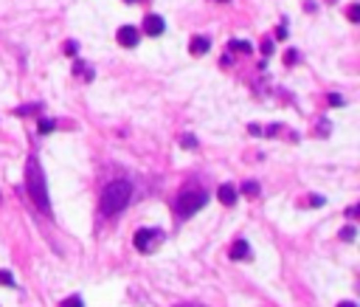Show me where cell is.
I'll return each mask as SVG.
<instances>
[{
  "label": "cell",
  "mask_w": 360,
  "mask_h": 307,
  "mask_svg": "<svg viewBox=\"0 0 360 307\" xmlns=\"http://www.w3.org/2000/svg\"><path fill=\"white\" fill-rule=\"evenodd\" d=\"M73 73L85 76V79H93V71H88V65H85V62H76V65H73Z\"/></svg>",
  "instance_id": "cell-12"
},
{
  "label": "cell",
  "mask_w": 360,
  "mask_h": 307,
  "mask_svg": "<svg viewBox=\"0 0 360 307\" xmlns=\"http://www.w3.org/2000/svg\"><path fill=\"white\" fill-rule=\"evenodd\" d=\"M189 48H191V54H194V57H202V54H208L211 40H208V37H191Z\"/></svg>",
  "instance_id": "cell-7"
},
{
  "label": "cell",
  "mask_w": 360,
  "mask_h": 307,
  "mask_svg": "<svg viewBox=\"0 0 360 307\" xmlns=\"http://www.w3.org/2000/svg\"><path fill=\"white\" fill-rule=\"evenodd\" d=\"M144 31L149 37H160L166 31V23H163V17H158V14H146L144 17Z\"/></svg>",
  "instance_id": "cell-5"
},
{
  "label": "cell",
  "mask_w": 360,
  "mask_h": 307,
  "mask_svg": "<svg viewBox=\"0 0 360 307\" xmlns=\"http://www.w3.org/2000/svg\"><path fill=\"white\" fill-rule=\"evenodd\" d=\"M54 130V121L51 118H40V133H51Z\"/></svg>",
  "instance_id": "cell-16"
},
{
  "label": "cell",
  "mask_w": 360,
  "mask_h": 307,
  "mask_svg": "<svg viewBox=\"0 0 360 307\" xmlns=\"http://www.w3.org/2000/svg\"><path fill=\"white\" fill-rule=\"evenodd\" d=\"M231 51H236V54H250L253 46H250L248 40H231Z\"/></svg>",
  "instance_id": "cell-10"
},
{
  "label": "cell",
  "mask_w": 360,
  "mask_h": 307,
  "mask_svg": "<svg viewBox=\"0 0 360 307\" xmlns=\"http://www.w3.org/2000/svg\"><path fill=\"white\" fill-rule=\"evenodd\" d=\"M276 37H279V40H284V37H287V28H284V25H279V31H276Z\"/></svg>",
  "instance_id": "cell-24"
},
{
  "label": "cell",
  "mask_w": 360,
  "mask_h": 307,
  "mask_svg": "<svg viewBox=\"0 0 360 307\" xmlns=\"http://www.w3.org/2000/svg\"><path fill=\"white\" fill-rule=\"evenodd\" d=\"M295 59H298V54H295V51H290V54H287V57H284V62H287V65H292V62H295Z\"/></svg>",
  "instance_id": "cell-21"
},
{
  "label": "cell",
  "mask_w": 360,
  "mask_h": 307,
  "mask_svg": "<svg viewBox=\"0 0 360 307\" xmlns=\"http://www.w3.org/2000/svg\"><path fill=\"white\" fill-rule=\"evenodd\" d=\"M118 46H124V48L138 46V28L135 25H121L118 28Z\"/></svg>",
  "instance_id": "cell-6"
},
{
  "label": "cell",
  "mask_w": 360,
  "mask_h": 307,
  "mask_svg": "<svg viewBox=\"0 0 360 307\" xmlns=\"http://www.w3.org/2000/svg\"><path fill=\"white\" fill-rule=\"evenodd\" d=\"M62 307H85V305H82V299H79V296H70V299L62 302Z\"/></svg>",
  "instance_id": "cell-15"
},
{
  "label": "cell",
  "mask_w": 360,
  "mask_h": 307,
  "mask_svg": "<svg viewBox=\"0 0 360 307\" xmlns=\"http://www.w3.org/2000/svg\"><path fill=\"white\" fill-rule=\"evenodd\" d=\"M0 284H9V287H14L17 282H14V276H11L9 271H0Z\"/></svg>",
  "instance_id": "cell-13"
},
{
  "label": "cell",
  "mask_w": 360,
  "mask_h": 307,
  "mask_svg": "<svg viewBox=\"0 0 360 307\" xmlns=\"http://www.w3.org/2000/svg\"><path fill=\"white\" fill-rule=\"evenodd\" d=\"M130 197H133V183L130 181H112L104 186V192H101V214H118V212H124L127 209V203H130Z\"/></svg>",
  "instance_id": "cell-2"
},
{
  "label": "cell",
  "mask_w": 360,
  "mask_h": 307,
  "mask_svg": "<svg viewBox=\"0 0 360 307\" xmlns=\"http://www.w3.org/2000/svg\"><path fill=\"white\" fill-rule=\"evenodd\" d=\"M37 110H40V104H28V107H20L17 116H28V113H37Z\"/></svg>",
  "instance_id": "cell-17"
},
{
  "label": "cell",
  "mask_w": 360,
  "mask_h": 307,
  "mask_svg": "<svg viewBox=\"0 0 360 307\" xmlns=\"http://www.w3.org/2000/svg\"><path fill=\"white\" fill-rule=\"evenodd\" d=\"M65 54H70V57H73V54H76V43H68V46H65Z\"/></svg>",
  "instance_id": "cell-22"
},
{
  "label": "cell",
  "mask_w": 360,
  "mask_h": 307,
  "mask_svg": "<svg viewBox=\"0 0 360 307\" xmlns=\"http://www.w3.org/2000/svg\"><path fill=\"white\" fill-rule=\"evenodd\" d=\"M338 307H358V305H355V302H340Z\"/></svg>",
  "instance_id": "cell-25"
},
{
  "label": "cell",
  "mask_w": 360,
  "mask_h": 307,
  "mask_svg": "<svg viewBox=\"0 0 360 307\" xmlns=\"http://www.w3.org/2000/svg\"><path fill=\"white\" fill-rule=\"evenodd\" d=\"M340 237L346 239V242H352V239H355V226H346V228H340Z\"/></svg>",
  "instance_id": "cell-14"
},
{
  "label": "cell",
  "mask_w": 360,
  "mask_h": 307,
  "mask_svg": "<svg viewBox=\"0 0 360 307\" xmlns=\"http://www.w3.org/2000/svg\"><path fill=\"white\" fill-rule=\"evenodd\" d=\"M346 217H352V220H355V217H358V206H349V209H346Z\"/></svg>",
  "instance_id": "cell-23"
},
{
  "label": "cell",
  "mask_w": 360,
  "mask_h": 307,
  "mask_svg": "<svg viewBox=\"0 0 360 307\" xmlns=\"http://www.w3.org/2000/svg\"><path fill=\"white\" fill-rule=\"evenodd\" d=\"M329 104H343V99H340L338 93H329Z\"/></svg>",
  "instance_id": "cell-20"
},
{
  "label": "cell",
  "mask_w": 360,
  "mask_h": 307,
  "mask_svg": "<svg viewBox=\"0 0 360 307\" xmlns=\"http://www.w3.org/2000/svg\"><path fill=\"white\" fill-rule=\"evenodd\" d=\"M248 257H250V245L245 239H236L231 245V260H248Z\"/></svg>",
  "instance_id": "cell-9"
},
{
  "label": "cell",
  "mask_w": 360,
  "mask_h": 307,
  "mask_svg": "<svg viewBox=\"0 0 360 307\" xmlns=\"http://www.w3.org/2000/svg\"><path fill=\"white\" fill-rule=\"evenodd\" d=\"M217 197H220V203L234 206V203H236V189L231 186V183H223V186L217 189Z\"/></svg>",
  "instance_id": "cell-8"
},
{
  "label": "cell",
  "mask_w": 360,
  "mask_h": 307,
  "mask_svg": "<svg viewBox=\"0 0 360 307\" xmlns=\"http://www.w3.org/2000/svg\"><path fill=\"white\" fill-rule=\"evenodd\" d=\"M180 144H183L186 149H194V144H197V141H194V136H183V138H180Z\"/></svg>",
  "instance_id": "cell-18"
},
{
  "label": "cell",
  "mask_w": 360,
  "mask_h": 307,
  "mask_svg": "<svg viewBox=\"0 0 360 307\" xmlns=\"http://www.w3.org/2000/svg\"><path fill=\"white\" fill-rule=\"evenodd\" d=\"M242 194H245V197H256V194H259V183L256 181L242 183Z\"/></svg>",
  "instance_id": "cell-11"
},
{
  "label": "cell",
  "mask_w": 360,
  "mask_h": 307,
  "mask_svg": "<svg viewBox=\"0 0 360 307\" xmlns=\"http://www.w3.org/2000/svg\"><path fill=\"white\" fill-rule=\"evenodd\" d=\"M25 189L31 194L34 206L51 214V200H48V189H45V172L40 169V161L37 158H28V166H25Z\"/></svg>",
  "instance_id": "cell-1"
},
{
  "label": "cell",
  "mask_w": 360,
  "mask_h": 307,
  "mask_svg": "<svg viewBox=\"0 0 360 307\" xmlns=\"http://www.w3.org/2000/svg\"><path fill=\"white\" fill-rule=\"evenodd\" d=\"M178 307H202V305H194V302H186V305H178Z\"/></svg>",
  "instance_id": "cell-26"
},
{
  "label": "cell",
  "mask_w": 360,
  "mask_h": 307,
  "mask_svg": "<svg viewBox=\"0 0 360 307\" xmlns=\"http://www.w3.org/2000/svg\"><path fill=\"white\" fill-rule=\"evenodd\" d=\"M349 20H352V23L360 20V6H352V9H349Z\"/></svg>",
  "instance_id": "cell-19"
},
{
  "label": "cell",
  "mask_w": 360,
  "mask_h": 307,
  "mask_svg": "<svg viewBox=\"0 0 360 307\" xmlns=\"http://www.w3.org/2000/svg\"><path fill=\"white\" fill-rule=\"evenodd\" d=\"M163 234H160V228H141V231H135V248L141 251V254H149L155 242H160Z\"/></svg>",
  "instance_id": "cell-4"
},
{
  "label": "cell",
  "mask_w": 360,
  "mask_h": 307,
  "mask_svg": "<svg viewBox=\"0 0 360 307\" xmlns=\"http://www.w3.org/2000/svg\"><path fill=\"white\" fill-rule=\"evenodd\" d=\"M208 203V194L202 192V189H189V192H183L178 197V217H191V214H197L202 206Z\"/></svg>",
  "instance_id": "cell-3"
}]
</instances>
